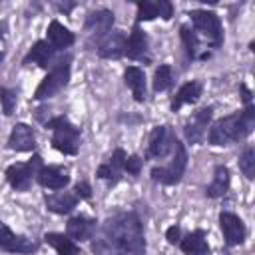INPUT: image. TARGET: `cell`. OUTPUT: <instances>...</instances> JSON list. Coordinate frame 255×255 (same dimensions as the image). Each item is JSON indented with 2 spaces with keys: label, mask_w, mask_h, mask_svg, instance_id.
<instances>
[{
  "label": "cell",
  "mask_w": 255,
  "mask_h": 255,
  "mask_svg": "<svg viewBox=\"0 0 255 255\" xmlns=\"http://www.w3.org/2000/svg\"><path fill=\"white\" fill-rule=\"evenodd\" d=\"M219 227H221V233H223V239L227 245L233 247V245H239L245 241V235H247L245 223L235 213L221 211L219 213Z\"/></svg>",
  "instance_id": "obj_12"
},
{
  "label": "cell",
  "mask_w": 255,
  "mask_h": 255,
  "mask_svg": "<svg viewBox=\"0 0 255 255\" xmlns=\"http://www.w3.org/2000/svg\"><path fill=\"white\" fill-rule=\"evenodd\" d=\"M4 30H6V24H4V22H0V38L4 36Z\"/></svg>",
  "instance_id": "obj_37"
},
{
  "label": "cell",
  "mask_w": 255,
  "mask_h": 255,
  "mask_svg": "<svg viewBox=\"0 0 255 255\" xmlns=\"http://www.w3.org/2000/svg\"><path fill=\"white\" fill-rule=\"evenodd\" d=\"M161 16L163 20H169L173 16V6L167 0H139L137 2V22L153 20Z\"/></svg>",
  "instance_id": "obj_15"
},
{
  "label": "cell",
  "mask_w": 255,
  "mask_h": 255,
  "mask_svg": "<svg viewBox=\"0 0 255 255\" xmlns=\"http://www.w3.org/2000/svg\"><path fill=\"white\" fill-rule=\"evenodd\" d=\"M112 26H114V12L106 10V8H100V10H94L88 14L86 22H84V30L90 38H94L96 42H100L108 32H112Z\"/></svg>",
  "instance_id": "obj_11"
},
{
  "label": "cell",
  "mask_w": 255,
  "mask_h": 255,
  "mask_svg": "<svg viewBox=\"0 0 255 255\" xmlns=\"http://www.w3.org/2000/svg\"><path fill=\"white\" fill-rule=\"evenodd\" d=\"M54 56H56V50L48 44V40H38L32 48H30V52L26 54V58H24V64H36V66H40V68H48L52 62H54Z\"/></svg>",
  "instance_id": "obj_22"
},
{
  "label": "cell",
  "mask_w": 255,
  "mask_h": 255,
  "mask_svg": "<svg viewBox=\"0 0 255 255\" xmlns=\"http://www.w3.org/2000/svg\"><path fill=\"white\" fill-rule=\"evenodd\" d=\"M179 38H181V44H183V50H185L187 58H189V60H195V58H197V52H199V48H201V44H199L197 34L193 32V28H189L187 24H183V26L179 28Z\"/></svg>",
  "instance_id": "obj_28"
},
{
  "label": "cell",
  "mask_w": 255,
  "mask_h": 255,
  "mask_svg": "<svg viewBox=\"0 0 255 255\" xmlns=\"http://www.w3.org/2000/svg\"><path fill=\"white\" fill-rule=\"evenodd\" d=\"M44 241L50 247H54V251L58 255H78L80 253V247L76 245V241H72L64 233H46L44 235Z\"/></svg>",
  "instance_id": "obj_27"
},
{
  "label": "cell",
  "mask_w": 255,
  "mask_h": 255,
  "mask_svg": "<svg viewBox=\"0 0 255 255\" xmlns=\"http://www.w3.org/2000/svg\"><path fill=\"white\" fill-rule=\"evenodd\" d=\"M36 147L34 129L28 124H16L8 137V149L12 151H32Z\"/></svg>",
  "instance_id": "obj_18"
},
{
  "label": "cell",
  "mask_w": 255,
  "mask_h": 255,
  "mask_svg": "<svg viewBox=\"0 0 255 255\" xmlns=\"http://www.w3.org/2000/svg\"><path fill=\"white\" fill-rule=\"evenodd\" d=\"M124 171H128L129 175H139V171H141V159H139V155H129V157H126Z\"/></svg>",
  "instance_id": "obj_32"
},
{
  "label": "cell",
  "mask_w": 255,
  "mask_h": 255,
  "mask_svg": "<svg viewBox=\"0 0 255 255\" xmlns=\"http://www.w3.org/2000/svg\"><path fill=\"white\" fill-rule=\"evenodd\" d=\"M171 82H173L171 66L161 64V66L155 70V74H153V90H155V92H163V90H167V88L171 86Z\"/></svg>",
  "instance_id": "obj_29"
},
{
  "label": "cell",
  "mask_w": 255,
  "mask_h": 255,
  "mask_svg": "<svg viewBox=\"0 0 255 255\" xmlns=\"http://www.w3.org/2000/svg\"><path fill=\"white\" fill-rule=\"evenodd\" d=\"M165 237H167V241H169L171 245H175V243L181 241V229H179L177 225H173V227H169V229L165 231Z\"/></svg>",
  "instance_id": "obj_34"
},
{
  "label": "cell",
  "mask_w": 255,
  "mask_h": 255,
  "mask_svg": "<svg viewBox=\"0 0 255 255\" xmlns=\"http://www.w3.org/2000/svg\"><path fill=\"white\" fill-rule=\"evenodd\" d=\"M0 249L6 253H20V255H32L38 251V243L30 237L14 233L8 225L0 223Z\"/></svg>",
  "instance_id": "obj_10"
},
{
  "label": "cell",
  "mask_w": 255,
  "mask_h": 255,
  "mask_svg": "<svg viewBox=\"0 0 255 255\" xmlns=\"http://www.w3.org/2000/svg\"><path fill=\"white\" fill-rule=\"evenodd\" d=\"M46 36H48V44L58 52V50H64L68 46H72L76 42V36L74 32H70L64 24H60L58 20H52L48 24V30H46Z\"/></svg>",
  "instance_id": "obj_20"
},
{
  "label": "cell",
  "mask_w": 255,
  "mask_h": 255,
  "mask_svg": "<svg viewBox=\"0 0 255 255\" xmlns=\"http://www.w3.org/2000/svg\"><path fill=\"white\" fill-rule=\"evenodd\" d=\"M239 169L243 171V175L247 179H253L255 177V151H253V147H245V151L241 153V157H239Z\"/></svg>",
  "instance_id": "obj_30"
},
{
  "label": "cell",
  "mask_w": 255,
  "mask_h": 255,
  "mask_svg": "<svg viewBox=\"0 0 255 255\" xmlns=\"http://www.w3.org/2000/svg\"><path fill=\"white\" fill-rule=\"evenodd\" d=\"M42 169V157L38 155V153H34L32 155V159H28V161H18V163H12V165H8V169H6V179H8V183L16 189V191H26L30 185H32V181H34V177L38 175V171Z\"/></svg>",
  "instance_id": "obj_7"
},
{
  "label": "cell",
  "mask_w": 255,
  "mask_h": 255,
  "mask_svg": "<svg viewBox=\"0 0 255 255\" xmlns=\"http://www.w3.org/2000/svg\"><path fill=\"white\" fill-rule=\"evenodd\" d=\"M211 116H213V108L207 106V108H201L197 112H193L187 122L183 124V135L189 143L197 145V143H203L205 135H207V126L211 122Z\"/></svg>",
  "instance_id": "obj_8"
},
{
  "label": "cell",
  "mask_w": 255,
  "mask_h": 255,
  "mask_svg": "<svg viewBox=\"0 0 255 255\" xmlns=\"http://www.w3.org/2000/svg\"><path fill=\"white\" fill-rule=\"evenodd\" d=\"M253 128H255V108L247 104L241 112L217 120L207 133V141L211 145H231L235 141L245 139L253 131Z\"/></svg>",
  "instance_id": "obj_2"
},
{
  "label": "cell",
  "mask_w": 255,
  "mask_h": 255,
  "mask_svg": "<svg viewBox=\"0 0 255 255\" xmlns=\"http://www.w3.org/2000/svg\"><path fill=\"white\" fill-rule=\"evenodd\" d=\"M70 70H72V58L66 56L62 60H58L54 64V68L48 72V76L38 84L36 92H34V100H48L52 96H56L62 88L68 86L70 82Z\"/></svg>",
  "instance_id": "obj_4"
},
{
  "label": "cell",
  "mask_w": 255,
  "mask_h": 255,
  "mask_svg": "<svg viewBox=\"0 0 255 255\" xmlns=\"http://www.w3.org/2000/svg\"><path fill=\"white\" fill-rule=\"evenodd\" d=\"M74 195L78 199H90L92 197V187L88 181H78L76 187H74Z\"/></svg>",
  "instance_id": "obj_33"
},
{
  "label": "cell",
  "mask_w": 255,
  "mask_h": 255,
  "mask_svg": "<svg viewBox=\"0 0 255 255\" xmlns=\"http://www.w3.org/2000/svg\"><path fill=\"white\" fill-rule=\"evenodd\" d=\"M16 100H18L16 92H14V90H8V88H4L0 102H2V110H4V114H6V116H12V114H14V108H16Z\"/></svg>",
  "instance_id": "obj_31"
},
{
  "label": "cell",
  "mask_w": 255,
  "mask_h": 255,
  "mask_svg": "<svg viewBox=\"0 0 255 255\" xmlns=\"http://www.w3.org/2000/svg\"><path fill=\"white\" fill-rule=\"evenodd\" d=\"M98 221L88 215H76L66 223V235L72 241H90L94 237Z\"/></svg>",
  "instance_id": "obj_16"
},
{
  "label": "cell",
  "mask_w": 255,
  "mask_h": 255,
  "mask_svg": "<svg viewBox=\"0 0 255 255\" xmlns=\"http://www.w3.org/2000/svg\"><path fill=\"white\" fill-rule=\"evenodd\" d=\"M126 157H128V155H126L124 149H116V151L112 153V157H110L106 163H102V165L98 167L96 175H98L100 179H106L110 185H116V183L122 179V171H124Z\"/></svg>",
  "instance_id": "obj_19"
},
{
  "label": "cell",
  "mask_w": 255,
  "mask_h": 255,
  "mask_svg": "<svg viewBox=\"0 0 255 255\" xmlns=\"http://www.w3.org/2000/svg\"><path fill=\"white\" fill-rule=\"evenodd\" d=\"M191 18L193 24V32H199L201 36H205L211 42V48H219L223 42V28H221V20L215 12L211 10H191L187 14Z\"/></svg>",
  "instance_id": "obj_6"
},
{
  "label": "cell",
  "mask_w": 255,
  "mask_h": 255,
  "mask_svg": "<svg viewBox=\"0 0 255 255\" xmlns=\"http://www.w3.org/2000/svg\"><path fill=\"white\" fill-rule=\"evenodd\" d=\"M229 183H231L229 169H227L225 165H215V169H213V179H211V183L205 187V195H207L209 199L223 197V195L229 191Z\"/></svg>",
  "instance_id": "obj_23"
},
{
  "label": "cell",
  "mask_w": 255,
  "mask_h": 255,
  "mask_svg": "<svg viewBox=\"0 0 255 255\" xmlns=\"http://www.w3.org/2000/svg\"><path fill=\"white\" fill-rule=\"evenodd\" d=\"M46 128L52 129V145L64 155H76L80 149L82 131L66 116H56L46 122Z\"/></svg>",
  "instance_id": "obj_3"
},
{
  "label": "cell",
  "mask_w": 255,
  "mask_h": 255,
  "mask_svg": "<svg viewBox=\"0 0 255 255\" xmlns=\"http://www.w3.org/2000/svg\"><path fill=\"white\" fill-rule=\"evenodd\" d=\"M199 96H201V84L199 82H185L177 90L175 98L171 100V112H179V108L185 104H195L199 100Z\"/></svg>",
  "instance_id": "obj_26"
},
{
  "label": "cell",
  "mask_w": 255,
  "mask_h": 255,
  "mask_svg": "<svg viewBox=\"0 0 255 255\" xmlns=\"http://www.w3.org/2000/svg\"><path fill=\"white\" fill-rule=\"evenodd\" d=\"M74 6H76V4H58V8H60V10H64V12H70Z\"/></svg>",
  "instance_id": "obj_36"
},
{
  "label": "cell",
  "mask_w": 255,
  "mask_h": 255,
  "mask_svg": "<svg viewBox=\"0 0 255 255\" xmlns=\"http://www.w3.org/2000/svg\"><path fill=\"white\" fill-rule=\"evenodd\" d=\"M46 201V207L52 211V213H58V215H68L76 205H78V197L70 191H56V193H50L44 197Z\"/></svg>",
  "instance_id": "obj_21"
},
{
  "label": "cell",
  "mask_w": 255,
  "mask_h": 255,
  "mask_svg": "<svg viewBox=\"0 0 255 255\" xmlns=\"http://www.w3.org/2000/svg\"><path fill=\"white\" fill-rule=\"evenodd\" d=\"M94 253L108 255L110 249H116L122 255H143L145 239L139 217L135 213H118L104 223L102 237L92 245Z\"/></svg>",
  "instance_id": "obj_1"
},
{
  "label": "cell",
  "mask_w": 255,
  "mask_h": 255,
  "mask_svg": "<svg viewBox=\"0 0 255 255\" xmlns=\"http://www.w3.org/2000/svg\"><path fill=\"white\" fill-rule=\"evenodd\" d=\"M124 56H128L129 60H143L149 62V54H147V34L135 24L131 28L129 38L126 40V50Z\"/></svg>",
  "instance_id": "obj_17"
},
{
  "label": "cell",
  "mask_w": 255,
  "mask_h": 255,
  "mask_svg": "<svg viewBox=\"0 0 255 255\" xmlns=\"http://www.w3.org/2000/svg\"><path fill=\"white\" fill-rule=\"evenodd\" d=\"M124 82L131 90V96H133L135 102H143L145 100V74H143L141 68L128 66L126 72H124Z\"/></svg>",
  "instance_id": "obj_24"
},
{
  "label": "cell",
  "mask_w": 255,
  "mask_h": 255,
  "mask_svg": "<svg viewBox=\"0 0 255 255\" xmlns=\"http://www.w3.org/2000/svg\"><path fill=\"white\" fill-rule=\"evenodd\" d=\"M179 247L185 255H207L209 247H207V239H205V231L203 229H195L189 235H185L179 241Z\"/></svg>",
  "instance_id": "obj_25"
},
{
  "label": "cell",
  "mask_w": 255,
  "mask_h": 255,
  "mask_svg": "<svg viewBox=\"0 0 255 255\" xmlns=\"http://www.w3.org/2000/svg\"><path fill=\"white\" fill-rule=\"evenodd\" d=\"M126 50V34L122 30H112L108 32L98 44H96V52L100 58L106 60H118L124 56Z\"/></svg>",
  "instance_id": "obj_13"
},
{
  "label": "cell",
  "mask_w": 255,
  "mask_h": 255,
  "mask_svg": "<svg viewBox=\"0 0 255 255\" xmlns=\"http://www.w3.org/2000/svg\"><path fill=\"white\" fill-rule=\"evenodd\" d=\"M36 179L46 189H64L70 183V173L62 165H42Z\"/></svg>",
  "instance_id": "obj_14"
},
{
  "label": "cell",
  "mask_w": 255,
  "mask_h": 255,
  "mask_svg": "<svg viewBox=\"0 0 255 255\" xmlns=\"http://www.w3.org/2000/svg\"><path fill=\"white\" fill-rule=\"evenodd\" d=\"M2 92H4V88H0V98H2Z\"/></svg>",
  "instance_id": "obj_38"
},
{
  "label": "cell",
  "mask_w": 255,
  "mask_h": 255,
  "mask_svg": "<svg viewBox=\"0 0 255 255\" xmlns=\"http://www.w3.org/2000/svg\"><path fill=\"white\" fill-rule=\"evenodd\" d=\"M185 167H187V151H185V145L175 139L173 157H171L169 165H165V167H153L151 169V179L155 183H161V185H175V183L181 181V177L185 173Z\"/></svg>",
  "instance_id": "obj_5"
},
{
  "label": "cell",
  "mask_w": 255,
  "mask_h": 255,
  "mask_svg": "<svg viewBox=\"0 0 255 255\" xmlns=\"http://www.w3.org/2000/svg\"><path fill=\"white\" fill-rule=\"evenodd\" d=\"M239 90H241V94H243L241 98H243L245 106H247V104H251V92L247 90V86H245V84H241V88H239Z\"/></svg>",
  "instance_id": "obj_35"
},
{
  "label": "cell",
  "mask_w": 255,
  "mask_h": 255,
  "mask_svg": "<svg viewBox=\"0 0 255 255\" xmlns=\"http://www.w3.org/2000/svg\"><path fill=\"white\" fill-rule=\"evenodd\" d=\"M173 145H175V133L171 126L153 128L147 143V159H163L169 151H173Z\"/></svg>",
  "instance_id": "obj_9"
}]
</instances>
